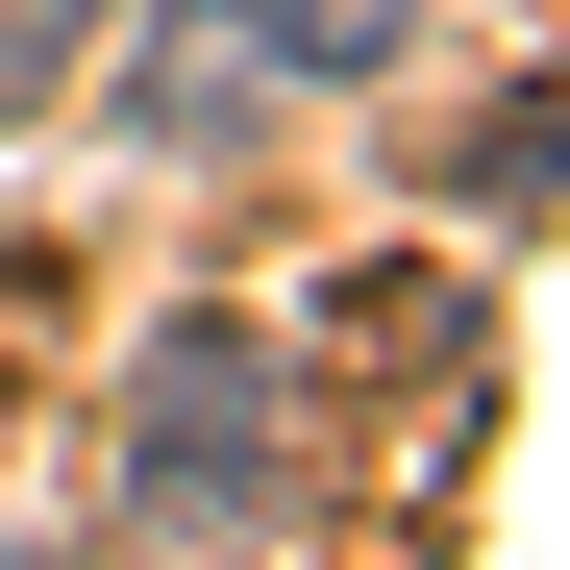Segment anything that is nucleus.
<instances>
[{
    "mask_svg": "<svg viewBox=\"0 0 570 570\" xmlns=\"http://www.w3.org/2000/svg\"><path fill=\"white\" fill-rule=\"evenodd\" d=\"M100 26H125V0H0V100H50V75L100 50Z\"/></svg>",
    "mask_w": 570,
    "mask_h": 570,
    "instance_id": "nucleus-4",
    "label": "nucleus"
},
{
    "mask_svg": "<svg viewBox=\"0 0 570 570\" xmlns=\"http://www.w3.org/2000/svg\"><path fill=\"white\" fill-rule=\"evenodd\" d=\"M273 75H298L273 0H125V125H149V149H224Z\"/></svg>",
    "mask_w": 570,
    "mask_h": 570,
    "instance_id": "nucleus-2",
    "label": "nucleus"
},
{
    "mask_svg": "<svg viewBox=\"0 0 570 570\" xmlns=\"http://www.w3.org/2000/svg\"><path fill=\"white\" fill-rule=\"evenodd\" d=\"M125 497L199 521V546L273 497V347H248V323H174V347H149V397H125Z\"/></svg>",
    "mask_w": 570,
    "mask_h": 570,
    "instance_id": "nucleus-1",
    "label": "nucleus"
},
{
    "mask_svg": "<svg viewBox=\"0 0 570 570\" xmlns=\"http://www.w3.org/2000/svg\"><path fill=\"white\" fill-rule=\"evenodd\" d=\"M0 570H50V546H0Z\"/></svg>",
    "mask_w": 570,
    "mask_h": 570,
    "instance_id": "nucleus-5",
    "label": "nucleus"
},
{
    "mask_svg": "<svg viewBox=\"0 0 570 570\" xmlns=\"http://www.w3.org/2000/svg\"><path fill=\"white\" fill-rule=\"evenodd\" d=\"M397 26H422V0H273V50H298V75H397Z\"/></svg>",
    "mask_w": 570,
    "mask_h": 570,
    "instance_id": "nucleus-3",
    "label": "nucleus"
}]
</instances>
